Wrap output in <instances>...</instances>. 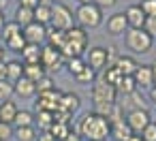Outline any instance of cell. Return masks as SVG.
<instances>
[{"mask_svg": "<svg viewBox=\"0 0 156 141\" xmlns=\"http://www.w3.org/2000/svg\"><path fill=\"white\" fill-rule=\"evenodd\" d=\"M34 22L41 26L51 24V5H39L34 9Z\"/></svg>", "mask_w": 156, "mask_h": 141, "instance_id": "cell-24", "label": "cell"}, {"mask_svg": "<svg viewBox=\"0 0 156 141\" xmlns=\"http://www.w3.org/2000/svg\"><path fill=\"white\" fill-rule=\"evenodd\" d=\"M24 77L37 83L41 77H45V66L41 62H37V64H24Z\"/></svg>", "mask_w": 156, "mask_h": 141, "instance_id": "cell-23", "label": "cell"}, {"mask_svg": "<svg viewBox=\"0 0 156 141\" xmlns=\"http://www.w3.org/2000/svg\"><path fill=\"white\" fill-rule=\"evenodd\" d=\"M128 141H143V139H141V135H133Z\"/></svg>", "mask_w": 156, "mask_h": 141, "instance_id": "cell-52", "label": "cell"}, {"mask_svg": "<svg viewBox=\"0 0 156 141\" xmlns=\"http://www.w3.org/2000/svg\"><path fill=\"white\" fill-rule=\"evenodd\" d=\"M11 137H13V126L0 122V141H9Z\"/></svg>", "mask_w": 156, "mask_h": 141, "instance_id": "cell-41", "label": "cell"}, {"mask_svg": "<svg viewBox=\"0 0 156 141\" xmlns=\"http://www.w3.org/2000/svg\"><path fill=\"white\" fill-rule=\"evenodd\" d=\"M139 7L145 13V17H156V0H141Z\"/></svg>", "mask_w": 156, "mask_h": 141, "instance_id": "cell-39", "label": "cell"}, {"mask_svg": "<svg viewBox=\"0 0 156 141\" xmlns=\"http://www.w3.org/2000/svg\"><path fill=\"white\" fill-rule=\"evenodd\" d=\"M41 45H26L24 51H22V60L24 64H37L41 62Z\"/></svg>", "mask_w": 156, "mask_h": 141, "instance_id": "cell-20", "label": "cell"}, {"mask_svg": "<svg viewBox=\"0 0 156 141\" xmlns=\"http://www.w3.org/2000/svg\"><path fill=\"white\" fill-rule=\"evenodd\" d=\"M13 94V83L11 81H0V103L9 100Z\"/></svg>", "mask_w": 156, "mask_h": 141, "instance_id": "cell-40", "label": "cell"}, {"mask_svg": "<svg viewBox=\"0 0 156 141\" xmlns=\"http://www.w3.org/2000/svg\"><path fill=\"white\" fill-rule=\"evenodd\" d=\"M124 15H126V24H128L130 30H141L143 24H145V19H147L139 5H130V7L124 11Z\"/></svg>", "mask_w": 156, "mask_h": 141, "instance_id": "cell-10", "label": "cell"}, {"mask_svg": "<svg viewBox=\"0 0 156 141\" xmlns=\"http://www.w3.org/2000/svg\"><path fill=\"white\" fill-rule=\"evenodd\" d=\"M0 32H2L5 43H7L9 39H13L15 34H20V32H22V26H20V24H15V22H7V24H5V28L0 30Z\"/></svg>", "mask_w": 156, "mask_h": 141, "instance_id": "cell-33", "label": "cell"}, {"mask_svg": "<svg viewBox=\"0 0 156 141\" xmlns=\"http://www.w3.org/2000/svg\"><path fill=\"white\" fill-rule=\"evenodd\" d=\"M37 113H39V115H37L39 128H41V130H49L51 124H54V113H51V111H37Z\"/></svg>", "mask_w": 156, "mask_h": 141, "instance_id": "cell-31", "label": "cell"}, {"mask_svg": "<svg viewBox=\"0 0 156 141\" xmlns=\"http://www.w3.org/2000/svg\"><path fill=\"white\" fill-rule=\"evenodd\" d=\"M49 90H54V79L49 75H45L37 81V94H43V92H49Z\"/></svg>", "mask_w": 156, "mask_h": 141, "instance_id": "cell-37", "label": "cell"}, {"mask_svg": "<svg viewBox=\"0 0 156 141\" xmlns=\"http://www.w3.org/2000/svg\"><path fill=\"white\" fill-rule=\"evenodd\" d=\"M79 96L77 94H73V92H62L60 94V103H58V109L60 111H66V113H75L77 109H79Z\"/></svg>", "mask_w": 156, "mask_h": 141, "instance_id": "cell-15", "label": "cell"}, {"mask_svg": "<svg viewBox=\"0 0 156 141\" xmlns=\"http://www.w3.org/2000/svg\"><path fill=\"white\" fill-rule=\"evenodd\" d=\"M37 141H58L49 130H41V132H37Z\"/></svg>", "mask_w": 156, "mask_h": 141, "instance_id": "cell-44", "label": "cell"}, {"mask_svg": "<svg viewBox=\"0 0 156 141\" xmlns=\"http://www.w3.org/2000/svg\"><path fill=\"white\" fill-rule=\"evenodd\" d=\"M152 77H154V88H156V62L152 64Z\"/></svg>", "mask_w": 156, "mask_h": 141, "instance_id": "cell-49", "label": "cell"}, {"mask_svg": "<svg viewBox=\"0 0 156 141\" xmlns=\"http://www.w3.org/2000/svg\"><path fill=\"white\" fill-rule=\"evenodd\" d=\"M13 135L17 137V141H37V130L34 126H24V128H15Z\"/></svg>", "mask_w": 156, "mask_h": 141, "instance_id": "cell-27", "label": "cell"}, {"mask_svg": "<svg viewBox=\"0 0 156 141\" xmlns=\"http://www.w3.org/2000/svg\"><path fill=\"white\" fill-rule=\"evenodd\" d=\"M77 2H79V5H90L92 0H77Z\"/></svg>", "mask_w": 156, "mask_h": 141, "instance_id": "cell-54", "label": "cell"}, {"mask_svg": "<svg viewBox=\"0 0 156 141\" xmlns=\"http://www.w3.org/2000/svg\"><path fill=\"white\" fill-rule=\"evenodd\" d=\"M34 124V118L30 111H17L15 120H13V126L15 128H24V126H32Z\"/></svg>", "mask_w": 156, "mask_h": 141, "instance_id": "cell-29", "label": "cell"}, {"mask_svg": "<svg viewBox=\"0 0 156 141\" xmlns=\"http://www.w3.org/2000/svg\"><path fill=\"white\" fill-rule=\"evenodd\" d=\"M62 141H83V139H81V135H77L75 130H71V135H69V137H64Z\"/></svg>", "mask_w": 156, "mask_h": 141, "instance_id": "cell-46", "label": "cell"}, {"mask_svg": "<svg viewBox=\"0 0 156 141\" xmlns=\"http://www.w3.org/2000/svg\"><path fill=\"white\" fill-rule=\"evenodd\" d=\"M22 34H24L28 45H41L45 41V37H47V26H41V24L32 22L30 26L22 28Z\"/></svg>", "mask_w": 156, "mask_h": 141, "instance_id": "cell-8", "label": "cell"}, {"mask_svg": "<svg viewBox=\"0 0 156 141\" xmlns=\"http://www.w3.org/2000/svg\"><path fill=\"white\" fill-rule=\"evenodd\" d=\"M5 24H7V19H5V11H0V30L5 28Z\"/></svg>", "mask_w": 156, "mask_h": 141, "instance_id": "cell-48", "label": "cell"}, {"mask_svg": "<svg viewBox=\"0 0 156 141\" xmlns=\"http://www.w3.org/2000/svg\"><path fill=\"white\" fill-rule=\"evenodd\" d=\"M5 7H7V0H0V11H5Z\"/></svg>", "mask_w": 156, "mask_h": 141, "instance_id": "cell-53", "label": "cell"}, {"mask_svg": "<svg viewBox=\"0 0 156 141\" xmlns=\"http://www.w3.org/2000/svg\"><path fill=\"white\" fill-rule=\"evenodd\" d=\"M122 77H124V75L118 71V66H105V75H103V81H105V83H109V86L115 88V86L122 81Z\"/></svg>", "mask_w": 156, "mask_h": 141, "instance_id": "cell-26", "label": "cell"}, {"mask_svg": "<svg viewBox=\"0 0 156 141\" xmlns=\"http://www.w3.org/2000/svg\"><path fill=\"white\" fill-rule=\"evenodd\" d=\"M0 81H7V62H0Z\"/></svg>", "mask_w": 156, "mask_h": 141, "instance_id": "cell-47", "label": "cell"}, {"mask_svg": "<svg viewBox=\"0 0 156 141\" xmlns=\"http://www.w3.org/2000/svg\"><path fill=\"white\" fill-rule=\"evenodd\" d=\"M54 2H56V5H62V2H64V0H54Z\"/></svg>", "mask_w": 156, "mask_h": 141, "instance_id": "cell-55", "label": "cell"}, {"mask_svg": "<svg viewBox=\"0 0 156 141\" xmlns=\"http://www.w3.org/2000/svg\"><path fill=\"white\" fill-rule=\"evenodd\" d=\"M45 41L49 43V47H54V49H58V51H60V47H62V45H64V41H66V32L56 30V28H49V30H47Z\"/></svg>", "mask_w": 156, "mask_h": 141, "instance_id": "cell-22", "label": "cell"}, {"mask_svg": "<svg viewBox=\"0 0 156 141\" xmlns=\"http://www.w3.org/2000/svg\"><path fill=\"white\" fill-rule=\"evenodd\" d=\"M150 98L156 103V88H150Z\"/></svg>", "mask_w": 156, "mask_h": 141, "instance_id": "cell-50", "label": "cell"}, {"mask_svg": "<svg viewBox=\"0 0 156 141\" xmlns=\"http://www.w3.org/2000/svg\"><path fill=\"white\" fill-rule=\"evenodd\" d=\"M115 96H118V90L109 83H105L103 79L101 81H94L92 86V100H94V107L101 109V107H107V105H113L115 103Z\"/></svg>", "mask_w": 156, "mask_h": 141, "instance_id": "cell-4", "label": "cell"}, {"mask_svg": "<svg viewBox=\"0 0 156 141\" xmlns=\"http://www.w3.org/2000/svg\"><path fill=\"white\" fill-rule=\"evenodd\" d=\"M115 90H118V92H122L124 96H128V94L137 92V83H135V79H133V77H122V81L115 86Z\"/></svg>", "mask_w": 156, "mask_h": 141, "instance_id": "cell-28", "label": "cell"}, {"mask_svg": "<svg viewBox=\"0 0 156 141\" xmlns=\"http://www.w3.org/2000/svg\"><path fill=\"white\" fill-rule=\"evenodd\" d=\"M26 45H28V43H26V39H24V34H22V32H20V34H15L13 39H9V41H7V47H9L11 51H17V54H22Z\"/></svg>", "mask_w": 156, "mask_h": 141, "instance_id": "cell-32", "label": "cell"}, {"mask_svg": "<svg viewBox=\"0 0 156 141\" xmlns=\"http://www.w3.org/2000/svg\"><path fill=\"white\" fill-rule=\"evenodd\" d=\"M22 77H24V62H20V60L7 62V81L15 83V81L22 79Z\"/></svg>", "mask_w": 156, "mask_h": 141, "instance_id": "cell-21", "label": "cell"}, {"mask_svg": "<svg viewBox=\"0 0 156 141\" xmlns=\"http://www.w3.org/2000/svg\"><path fill=\"white\" fill-rule=\"evenodd\" d=\"M113 66H118V71H120L124 77H133L135 71H137V66H139V62H137L135 58H130V56H118V60H115Z\"/></svg>", "mask_w": 156, "mask_h": 141, "instance_id": "cell-17", "label": "cell"}, {"mask_svg": "<svg viewBox=\"0 0 156 141\" xmlns=\"http://www.w3.org/2000/svg\"><path fill=\"white\" fill-rule=\"evenodd\" d=\"M137 88H154V77H152V64H139L135 75H133Z\"/></svg>", "mask_w": 156, "mask_h": 141, "instance_id": "cell-12", "label": "cell"}, {"mask_svg": "<svg viewBox=\"0 0 156 141\" xmlns=\"http://www.w3.org/2000/svg\"><path fill=\"white\" fill-rule=\"evenodd\" d=\"M66 39L69 41H75L79 45H86L88 43V32L81 28V26H73L71 30H66Z\"/></svg>", "mask_w": 156, "mask_h": 141, "instance_id": "cell-25", "label": "cell"}, {"mask_svg": "<svg viewBox=\"0 0 156 141\" xmlns=\"http://www.w3.org/2000/svg\"><path fill=\"white\" fill-rule=\"evenodd\" d=\"M60 94H62V92H58L56 88H54V90H49V92L39 94V100L34 103V109H37V111H51V113H54V111L58 109Z\"/></svg>", "mask_w": 156, "mask_h": 141, "instance_id": "cell-7", "label": "cell"}, {"mask_svg": "<svg viewBox=\"0 0 156 141\" xmlns=\"http://www.w3.org/2000/svg\"><path fill=\"white\" fill-rule=\"evenodd\" d=\"M77 135H81L83 141H107L109 135H111V124L101 113H96V111L90 113L88 111L77 126Z\"/></svg>", "mask_w": 156, "mask_h": 141, "instance_id": "cell-1", "label": "cell"}, {"mask_svg": "<svg viewBox=\"0 0 156 141\" xmlns=\"http://www.w3.org/2000/svg\"><path fill=\"white\" fill-rule=\"evenodd\" d=\"M13 94H17L22 98H32V96H37V83L26 79V77H22V79H17L13 83Z\"/></svg>", "mask_w": 156, "mask_h": 141, "instance_id": "cell-14", "label": "cell"}, {"mask_svg": "<svg viewBox=\"0 0 156 141\" xmlns=\"http://www.w3.org/2000/svg\"><path fill=\"white\" fill-rule=\"evenodd\" d=\"M15 24H20L22 28H26V26H30L32 22H34V9H28V7H17V11H15V19H13Z\"/></svg>", "mask_w": 156, "mask_h": 141, "instance_id": "cell-19", "label": "cell"}, {"mask_svg": "<svg viewBox=\"0 0 156 141\" xmlns=\"http://www.w3.org/2000/svg\"><path fill=\"white\" fill-rule=\"evenodd\" d=\"M94 75H96V71H92V69L86 64V66H83V71H81L75 79H77L79 83H94Z\"/></svg>", "mask_w": 156, "mask_h": 141, "instance_id": "cell-36", "label": "cell"}, {"mask_svg": "<svg viewBox=\"0 0 156 141\" xmlns=\"http://www.w3.org/2000/svg\"><path fill=\"white\" fill-rule=\"evenodd\" d=\"M49 132H51L58 141H62L64 137H69V135H71V124H60V122H54V124H51V128H49Z\"/></svg>", "mask_w": 156, "mask_h": 141, "instance_id": "cell-30", "label": "cell"}, {"mask_svg": "<svg viewBox=\"0 0 156 141\" xmlns=\"http://www.w3.org/2000/svg\"><path fill=\"white\" fill-rule=\"evenodd\" d=\"M0 62H5V47L0 45Z\"/></svg>", "mask_w": 156, "mask_h": 141, "instance_id": "cell-51", "label": "cell"}, {"mask_svg": "<svg viewBox=\"0 0 156 141\" xmlns=\"http://www.w3.org/2000/svg\"><path fill=\"white\" fill-rule=\"evenodd\" d=\"M75 17L79 22V26L86 30V28H98L103 24V11L96 7V5H79L77 11H75Z\"/></svg>", "mask_w": 156, "mask_h": 141, "instance_id": "cell-3", "label": "cell"}, {"mask_svg": "<svg viewBox=\"0 0 156 141\" xmlns=\"http://www.w3.org/2000/svg\"><path fill=\"white\" fill-rule=\"evenodd\" d=\"M41 5V0H20V7H28V9H37Z\"/></svg>", "mask_w": 156, "mask_h": 141, "instance_id": "cell-45", "label": "cell"}, {"mask_svg": "<svg viewBox=\"0 0 156 141\" xmlns=\"http://www.w3.org/2000/svg\"><path fill=\"white\" fill-rule=\"evenodd\" d=\"M17 105L13 100H5V103H0V122H5V124H11L13 126V120L17 115Z\"/></svg>", "mask_w": 156, "mask_h": 141, "instance_id": "cell-18", "label": "cell"}, {"mask_svg": "<svg viewBox=\"0 0 156 141\" xmlns=\"http://www.w3.org/2000/svg\"><path fill=\"white\" fill-rule=\"evenodd\" d=\"M128 111H135V109H145V103H143V96L139 92H133L128 94Z\"/></svg>", "mask_w": 156, "mask_h": 141, "instance_id": "cell-35", "label": "cell"}, {"mask_svg": "<svg viewBox=\"0 0 156 141\" xmlns=\"http://www.w3.org/2000/svg\"><path fill=\"white\" fill-rule=\"evenodd\" d=\"M143 30L152 37H156V17H147L145 24H143Z\"/></svg>", "mask_w": 156, "mask_h": 141, "instance_id": "cell-42", "label": "cell"}, {"mask_svg": "<svg viewBox=\"0 0 156 141\" xmlns=\"http://www.w3.org/2000/svg\"><path fill=\"white\" fill-rule=\"evenodd\" d=\"M133 135H135V132L128 128V124H126L124 120H120V122H113V124H111V135H109V139H111V141H128Z\"/></svg>", "mask_w": 156, "mask_h": 141, "instance_id": "cell-16", "label": "cell"}, {"mask_svg": "<svg viewBox=\"0 0 156 141\" xmlns=\"http://www.w3.org/2000/svg\"><path fill=\"white\" fill-rule=\"evenodd\" d=\"M66 64H69V73H71L73 77H77V75L83 71V66H86V62H83L81 58H71V60H66Z\"/></svg>", "mask_w": 156, "mask_h": 141, "instance_id": "cell-34", "label": "cell"}, {"mask_svg": "<svg viewBox=\"0 0 156 141\" xmlns=\"http://www.w3.org/2000/svg\"><path fill=\"white\" fill-rule=\"evenodd\" d=\"M124 122L128 124V128H130L135 135H139V132L152 122V115H150L147 109H135V111H128V113H126Z\"/></svg>", "mask_w": 156, "mask_h": 141, "instance_id": "cell-6", "label": "cell"}, {"mask_svg": "<svg viewBox=\"0 0 156 141\" xmlns=\"http://www.w3.org/2000/svg\"><path fill=\"white\" fill-rule=\"evenodd\" d=\"M51 26L56 30H71L73 28V11L66 5H51Z\"/></svg>", "mask_w": 156, "mask_h": 141, "instance_id": "cell-5", "label": "cell"}, {"mask_svg": "<svg viewBox=\"0 0 156 141\" xmlns=\"http://www.w3.org/2000/svg\"><path fill=\"white\" fill-rule=\"evenodd\" d=\"M115 2H118V0H92V5H96L101 11H103V9H109V7H113Z\"/></svg>", "mask_w": 156, "mask_h": 141, "instance_id": "cell-43", "label": "cell"}, {"mask_svg": "<svg viewBox=\"0 0 156 141\" xmlns=\"http://www.w3.org/2000/svg\"><path fill=\"white\" fill-rule=\"evenodd\" d=\"M86 64L92 69V71H101L109 64V54L105 47H90L88 49V60Z\"/></svg>", "mask_w": 156, "mask_h": 141, "instance_id": "cell-9", "label": "cell"}, {"mask_svg": "<svg viewBox=\"0 0 156 141\" xmlns=\"http://www.w3.org/2000/svg\"><path fill=\"white\" fill-rule=\"evenodd\" d=\"M139 135H141V139H143V141H156V122L152 120V122H150V124H147Z\"/></svg>", "mask_w": 156, "mask_h": 141, "instance_id": "cell-38", "label": "cell"}, {"mask_svg": "<svg viewBox=\"0 0 156 141\" xmlns=\"http://www.w3.org/2000/svg\"><path fill=\"white\" fill-rule=\"evenodd\" d=\"M126 47L130 49V51H135V54H147L150 49H152V45H154V37L152 34H147L143 28L141 30H126Z\"/></svg>", "mask_w": 156, "mask_h": 141, "instance_id": "cell-2", "label": "cell"}, {"mask_svg": "<svg viewBox=\"0 0 156 141\" xmlns=\"http://www.w3.org/2000/svg\"><path fill=\"white\" fill-rule=\"evenodd\" d=\"M128 30V24H126V15H124V11L122 13H113L109 19H107V32L109 34H124Z\"/></svg>", "mask_w": 156, "mask_h": 141, "instance_id": "cell-13", "label": "cell"}, {"mask_svg": "<svg viewBox=\"0 0 156 141\" xmlns=\"http://www.w3.org/2000/svg\"><path fill=\"white\" fill-rule=\"evenodd\" d=\"M62 60H64V58H62V54H60L58 49H54V47H49V45L41 49V64H43L45 69H49V71H58Z\"/></svg>", "mask_w": 156, "mask_h": 141, "instance_id": "cell-11", "label": "cell"}, {"mask_svg": "<svg viewBox=\"0 0 156 141\" xmlns=\"http://www.w3.org/2000/svg\"><path fill=\"white\" fill-rule=\"evenodd\" d=\"M154 122H156V120H154Z\"/></svg>", "mask_w": 156, "mask_h": 141, "instance_id": "cell-57", "label": "cell"}, {"mask_svg": "<svg viewBox=\"0 0 156 141\" xmlns=\"http://www.w3.org/2000/svg\"><path fill=\"white\" fill-rule=\"evenodd\" d=\"M107 141H111V139H107Z\"/></svg>", "mask_w": 156, "mask_h": 141, "instance_id": "cell-56", "label": "cell"}]
</instances>
